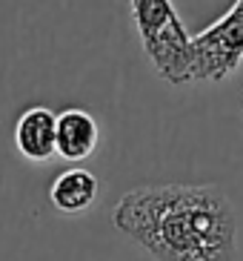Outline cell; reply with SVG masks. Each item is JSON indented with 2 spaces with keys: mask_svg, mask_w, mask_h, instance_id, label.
<instances>
[{
  "mask_svg": "<svg viewBox=\"0 0 243 261\" xmlns=\"http://www.w3.org/2000/svg\"><path fill=\"white\" fill-rule=\"evenodd\" d=\"M243 61V0L226 15L192 35V81H223Z\"/></svg>",
  "mask_w": 243,
  "mask_h": 261,
  "instance_id": "3",
  "label": "cell"
},
{
  "mask_svg": "<svg viewBox=\"0 0 243 261\" xmlns=\"http://www.w3.org/2000/svg\"><path fill=\"white\" fill-rule=\"evenodd\" d=\"M146 58L169 84H192V35L172 0H129Z\"/></svg>",
  "mask_w": 243,
  "mask_h": 261,
  "instance_id": "2",
  "label": "cell"
},
{
  "mask_svg": "<svg viewBox=\"0 0 243 261\" xmlns=\"http://www.w3.org/2000/svg\"><path fill=\"white\" fill-rule=\"evenodd\" d=\"M112 224L155 261H237V215L215 184H152L120 195Z\"/></svg>",
  "mask_w": 243,
  "mask_h": 261,
  "instance_id": "1",
  "label": "cell"
},
{
  "mask_svg": "<svg viewBox=\"0 0 243 261\" xmlns=\"http://www.w3.org/2000/svg\"><path fill=\"white\" fill-rule=\"evenodd\" d=\"M17 152L32 164H46L57 155V112L49 107L23 109L15 123Z\"/></svg>",
  "mask_w": 243,
  "mask_h": 261,
  "instance_id": "4",
  "label": "cell"
},
{
  "mask_svg": "<svg viewBox=\"0 0 243 261\" xmlns=\"http://www.w3.org/2000/svg\"><path fill=\"white\" fill-rule=\"evenodd\" d=\"M98 192H100V181L95 172H89L83 167H69L52 181L49 201L63 215H80L98 201Z\"/></svg>",
  "mask_w": 243,
  "mask_h": 261,
  "instance_id": "6",
  "label": "cell"
},
{
  "mask_svg": "<svg viewBox=\"0 0 243 261\" xmlns=\"http://www.w3.org/2000/svg\"><path fill=\"white\" fill-rule=\"evenodd\" d=\"M100 141V126L92 112L80 107H69L57 112V155L69 164H80L92 158Z\"/></svg>",
  "mask_w": 243,
  "mask_h": 261,
  "instance_id": "5",
  "label": "cell"
}]
</instances>
